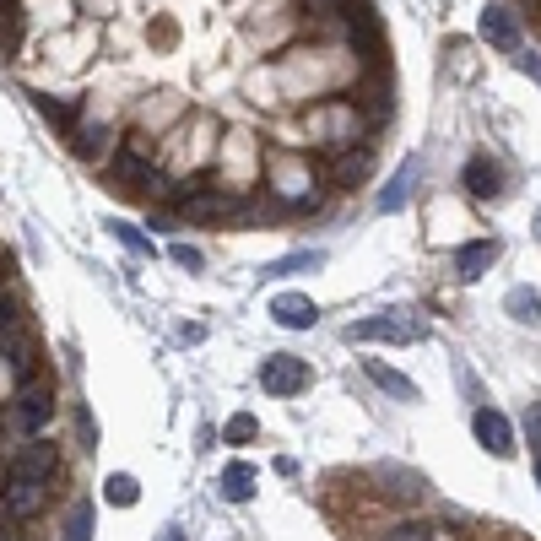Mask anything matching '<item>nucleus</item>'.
<instances>
[{"label":"nucleus","instance_id":"b1692460","mask_svg":"<svg viewBox=\"0 0 541 541\" xmlns=\"http://www.w3.org/2000/svg\"><path fill=\"white\" fill-rule=\"evenodd\" d=\"M33 103H38V114H44L49 125L71 130V120H76V114H71V103H55V98H33Z\"/></svg>","mask_w":541,"mask_h":541},{"label":"nucleus","instance_id":"f03ea898","mask_svg":"<svg viewBox=\"0 0 541 541\" xmlns=\"http://www.w3.org/2000/svg\"><path fill=\"white\" fill-rule=\"evenodd\" d=\"M341 336H347L352 347H358V341H395V347H406V341H422L428 331H422L417 320H406L401 309H390V314H374V320H352Z\"/></svg>","mask_w":541,"mask_h":541},{"label":"nucleus","instance_id":"2eb2a0df","mask_svg":"<svg viewBox=\"0 0 541 541\" xmlns=\"http://www.w3.org/2000/svg\"><path fill=\"white\" fill-rule=\"evenodd\" d=\"M363 368H368V379H374L379 390H390V395H395V401H417V385H412L406 374H395L390 363H374V358H368Z\"/></svg>","mask_w":541,"mask_h":541},{"label":"nucleus","instance_id":"dca6fc26","mask_svg":"<svg viewBox=\"0 0 541 541\" xmlns=\"http://www.w3.org/2000/svg\"><path fill=\"white\" fill-rule=\"evenodd\" d=\"M379 482H390L385 493H390V498H401V504H417V498H422V477H417V471H395V466H379Z\"/></svg>","mask_w":541,"mask_h":541},{"label":"nucleus","instance_id":"1a4fd4ad","mask_svg":"<svg viewBox=\"0 0 541 541\" xmlns=\"http://www.w3.org/2000/svg\"><path fill=\"white\" fill-rule=\"evenodd\" d=\"M49 417H55V395H49L44 385H33V379H28V385H22V395H17V422H22L28 433H38Z\"/></svg>","mask_w":541,"mask_h":541},{"label":"nucleus","instance_id":"a211bd4d","mask_svg":"<svg viewBox=\"0 0 541 541\" xmlns=\"http://www.w3.org/2000/svg\"><path fill=\"white\" fill-rule=\"evenodd\" d=\"M0 352H6L11 374L28 385V374H33V347H28V336H0Z\"/></svg>","mask_w":541,"mask_h":541},{"label":"nucleus","instance_id":"7c9ffc66","mask_svg":"<svg viewBox=\"0 0 541 541\" xmlns=\"http://www.w3.org/2000/svg\"><path fill=\"white\" fill-rule=\"evenodd\" d=\"M157 541H179V531H174V525H163V531H157Z\"/></svg>","mask_w":541,"mask_h":541},{"label":"nucleus","instance_id":"ddd939ff","mask_svg":"<svg viewBox=\"0 0 541 541\" xmlns=\"http://www.w3.org/2000/svg\"><path fill=\"white\" fill-rule=\"evenodd\" d=\"M114 168H120L125 190H157V184H163V179H157V168H152V163H141V157H136V147H125V152H120V163H114Z\"/></svg>","mask_w":541,"mask_h":541},{"label":"nucleus","instance_id":"c85d7f7f","mask_svg":"<svg viewBox=\"0 0 541 541\" xmlns=\"http://www.w3.org/2000/svg\"><path fill=\"white\" fill-rule=\"evenodd\" d=\"M525 433H531V444H541V401L525 412Z\"/></svg>","mask_w":541,"mask_h":541},{"label":"nucleus","instance_id":"f704fd0d","mask_svg":"<svg viewBox=\"0 0 541 541\" xmlns=\"http://www.w3.org/2000/svg\"><path fill=\"white\" fill-rule=\"evenodd\" d=\"M0 541H6V525H0Z\"/></svg>","mask_w":541,"mask_h":541},{"label":"nucleus","instance_id":"39448f33","mask_svg":"<svg viewBox=\"0 0 541 541\" xmlns=\"http://www.w3.org/2000/svg\"><path fill=\"white\" fill-rule=\"evenodd\" d=\"M44 498H49V482H38V477H11L6 493H0V504H6L11 520H33V514L44 509Z\"/></svg>","mask_w":541,"mask_h":541},{"label":"nucleus","instance_id":"473e14b6","mask_svg":"<svg viewBox=\"0 0 541 541\" xmlns=\"http://www.w3.org/2000/svg\"><path fill=\"white\" fill-rule=\"evenodd\" d=\"M0 11H11V0H0Z\"/></svg>","mask_w":541,"mask_h":541},{"label":"nucleus","instance_id":"f257e3e1","mask_svg":"<svg viewBox=\"0 0 541 541\" xmlns=\"http://www.w3.org/2000/svg\"><path fill=\"white\" fill-rule=\"evenodd\" d=\"M314 379V368L298 358V352H271L266 363H260V390H271L276 401H287V395H303Z\"/></svg>","mask_w":541,"mask_h":541},{"label":"nucleus","instance_id":"2f4dec72","mask_svg":"<svg viewBox=\"0 0 541 541\" xmlns=\"http://www.w3.org/2000/svg\"><path fill=\"white\" fill-rule=\"evenodd\" d=\"M520 65H525V71H531V76H536V82H541V60H520Z\"/></svg>","mask_w":541,"mask_h":541},{"label":"nucleus","instance_id":"0eeeda50","mask_svg":"<svg viewBox=\"0 0 541 541\" xmlns=\"http://www.w3.org/2000/svg\"><path fill=\"white\" fill-rule=\"evenodd\" d=\"M477 28H482V38H487L493 49H504V55H520V22H514L504 6H487Z\"/></svg>","mask_w":541,"mask_h":541},{"label":"nucleus","instance_id":"423d86ee","mask_svg":"<svg viewBox=\"0 0 541 541\" xmlns=\"http://www.w3.org/2000/svg\"><path fill=\"white\" fill-rule=\"evenodd\" d=\"M271 320L282 325V331H314V325H320V309H314V298H303V293H276Z\"/></svg>","mask_w":541,"mask_h":541},{"label":"nucleus","instance_id":"c9c22d12","mask_svg":"<svg viewBox=\"0 0 541 541\" xmlns=\"http://www.w3.org/2000/svg\"><path fill=\"white\" fill-rule=\"evenodd\" d=\"M536 228H541V217H536Z\"/></svg>","mask_w":541,"mask_h":541},{"label":"nucleus","instance_id":"9b49d317","mask_svg":"<svg viewBox=\"0 0 541 541\" xmlns=\"http://www.w3.org/2000/svg\"><path fill=\"white\" fill-rule=\"evenodd\" d=\"M179 211L190 222H217V217H228L233 201L222 190H190V195H179Z\"/></svg>","mask_w":541,"mask_h":541},{"label":"nucleus","instance_id":"72a5a7b5","mask_svg":"<svg viewBox=\"0 0 541 541\" xmlns=\"http://www.w3.org/2000/svg\"><path fill=\"white\" fill-rule=\"evenodd\" d=\"M536 482H541V460H536Z\"/></svg>","mask_w":541,"mask_h":541},{"label":"nucleus","instance_id":"5701e85b","mask_svg":"<svg viewBox=\"0 0 541 541\" xmlns=\"http://www.w3.org/2000/svg\"><path fill=\"white\" fill-rule=\"evenodd\" d=\"M109 233H114V239H120L125 249H136L141 260L152 255V239H147V233H141V228H130V222H109Z\"/></svg>","mask_w":541,"mask_h":541},{"label":"nucleus","instance_id":"20e7f679","mask_svg":"<svg viewBox=\"0 0 541 541\" xmlns=\"http://www.w3.org/2000/svg\"><path fill=\"white\" fill-rule=\"evenodd\" d=\"M55 471H60V450L49 439H33V444H22L17 455H11V477H38V482H55Z\"/></svg>","mask_w":541,"mask_h":541},{"label":"nucleus","instance_id":"4468645a","mask_svg":"<svg viewBox=\"0 0 541 541\" xmlns=\"http://www.w3.org/2000/svg\"><path fill=\"white\" fill-rule=\"evenodd\" d=\"M504 314H509V320H520V325H536L541 320V293H536V287H509Z\"/></svg>","mask_w":541,"mask_h":541},{"label":"nucleus","instance_id":"aec40b11","mask_svg":"<svg viewBox=\"0 0 541 541\" xmlns=\"http://www.w3.org/2000/svg\"><path fill=\"white\" fill-rule=\"evenodd\" d=\"M314 266H325V255L320 249H298V255H287V260H271V276H298V271H314Z\"/></svg>","mask_w":541,"mask_h":541},{"label":"nucleus","instance_id":"bb28decb","mask_svg":"<svg viewBox=\"0 0 541 541\" xmlns=\"http://www.w3.org/2000/svg\"><path fill=\"white\" fill-rule=\"evenodd\" d=\"M390 541H433V531H428V525H401Z\"/></svg>","mask_w":541,"mask_h":541},{"label":"nucleus","instance_id":"9d476101","mask_svg":"<svg viewBox=\"0 0 541 541\" xmlns=\"http://www.w3.org/2000/svg\"><path fill=\"white\" fill-rule=\"evenodd\" d=\"M493 260H498V239H471V244H460V255H455L460 282H482Z\"/></svg>","mask_w":541,"mask_h":541},{"label":"nucleus","instance_id":"cd10ccee","mask_svg":"<svg viewBox=\"0 0 541 541\" xmlns=\"http://www.w3.org/2000/svg\"><path fill=\"white\" fill-rule=\"evenodd\" d=\"M363 168H368V152H352V157H347V163H341V179H358V174H363Z\"/></svg>","mask_w":541,"mask_h":541},{"label":"nucleus","instance_id":"7ed1b4c3","mask_svg":"<svg viewBox=\"0 0 541 541\" xmlns=\"http://www.w3.org/2000/svg\"><path fill=\"white\" fill-rule=\"evenodd\" d=\"M471 433H477V444L493 460H509L514 455V422L498 412V406H477V412H471Z\"/></svg>","mask_w":541,"mask_h":541},{"label":"nucleus","instance_id":"6e6552de","mask_svg":"<svg viewBox=\"0 0 541 541\" xmlns=\"http://www.w3.org/2000/svg\"><path fill=\"white\" fill-rule=\"evenodd\" d=\"M417 179H422V157H406V163L395 168V179L379 190V211H401L417 195Z\"/></svg>","mask_w":541,"mask_h":541},{"label":"nucleus","instance_id":"c756f323","mask_svg":"<svg viewBox=\"0 0 541 541\" xmlns=\"http://www.w3.org/2000/svg\"><path fill=\"white\" fill-rule=\"evenodd\" d=\"M298 6H309V11H325V17H331V11H347V0H298Z\"/></svg>","mask_w":541,"mask_h":541},{"label":"nucleus","instance_id":"4be33fe9","mask_svg":"<svg viewBox=\"0 0 541 541\" xmlns=\"http://www.w3.org/2000/svg\"><path fill=\"white\" fill-rule=\"evenodd\" d=\"M103 152H109V130H103V125L76 130V157H103Z\"/></svg>","mask_w":541,"mask_h":541},{"label":"nucleus","instance_id":"a878e982","mask_svg":"<svg viewBox=\"0 0 541 541\" xmlns=\"http://www.w3.org/2000/svg\"><path fill=\"white\" fill-rule=\"evenodd\" d=\"M168 255H174L184 271H201V266H206V255H201V249H190V244H174V249H168Z\"/></svg>","mask_w":541,"mask_h":541},{"label":"nucleus","instance_id":"412c9836","mask_svg":"<svg viewBox=\"0 0 541 541\" xmlns=\"http://www.w3.org/2000/svg\"><path fill=\"white\" fill-rule=\"evenodd\" d=\"M65 541H92V498H76L71 520H65Z\"/></svg>","mask_w":541,"mask_h":541},{"label":"nucleus","instance_id":"f3484780","mask_svg":"<svg viewBox=\"0 0 541 541\" xmlns=\"http://www.w3.org/2000/svg\"><path fill=\"white\" fill-rule=\"evenodd\" d=\"M466 190L477 195V201H487V195H498V168L487 163V157H471V163H466Z\"/></svg>","mask_w":541,"mask_h":541},{"label":"nucleus","instance_id":"6ab92c4d","mask_svg":"<svg viewBox=\"0 0 541 541\" xmlns=\"http://www.w3.org/2000/svg\"><path fill=\"white\" fill-rule=\"evenodd\" d=\"M103 498H109L114 509H130V504L141 498V482H136V477H125V471H114V477L103 482Z\"/></svg>","mask_w":541,"mask_h":541},{"label":"nucleus","instance_id":"f8f14e48","mask_svg":"<svg viewBox=\"0 0 541 541\" xmlns=\"http://www.w3.org/2000/svg\"><path fill=\"white\" fill-rule=\"evenodd\" d=\"M222 498H228V504H249V498H255V466H249V460H233L228 471H222Z\"/></svg>","mask_w":541,"mask_h":541},{"label":"nucleus","instance_id":"393cba45","mask_svg":"<svg viewBox=\"0 0 541 541\" xmlns=\"http://www.w3.org/2000/svg\"><path fill=\"white\" fill-rule=\"evenodd\" d=\"M228 439H233V444H249V439H255V417L239 412V417L228 422Z\"/></svg>","mask_w":541,"mask_h":541}]
</instances>
